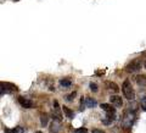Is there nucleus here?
Listing matches in <instances>:
<instances>
[{
    "label": "nucleus",
    "mask_w": 146,
    "mask_h": 133,
    "mask_svg": "<svg viewBox=\"0 0 146 133\" xmlns=\"http://www.w3.org/2000/svg\"><path fill=\"white\" fill-rule=\"evenodd\" d=\"M145 67H146V63H145Z\"/></svg>",
    "instance_id": "nucleus-22"
},
{
    "label": "nucleus",
    "mask_w": 146,
    "mask_h": 133,
    "mask_svg": "<svg viewBox=\"0 0 146 133\" xmlns=\"http://www.w3.org/2000/svg\"><path fill=\"white\" fill-rule=\"evenodd\" d=\"M122 92H123V94H124V97L128 99V100H133L135 98V92L133 89V87H131L130 84V82L125 80L124 81V83H123L122 86Z\"/></svg>",
    "instance_id": "nucleus-1"
},
{
    "label": "nucleus",
    "mask_w": 146,
    "mask_h": 133,
    "mask_svg": "<svg viewBox=\"0 0 146 133\" xmlns=\"http://www.w3.org/2000/svg\"><path fill=\"white\" fill-rule=\"evenodd\" d=\"M62 110H63V112H65L66 117H68V118H73V117H74V112H73L71 109H68L67 106H63Z\"/></svg>",
    "instance_id": "nucleus-12"
},
{
    "label": "nucleus",
    "mask_w": 146,
    "mask_h": 133,
    "mask_svg": "<svg viewBox=\"0 0 146 133\" xmlns=\"http://www.w3.org/2000/svg\"><path fill=\"white\" fill-rule=\"evenodd\" d=\"M48 120H49L48 115L43 114V115L40 116V122H42V126H46V125H48Z\"/></svg>",
    "instance_id": "nucleus-14"
},
{
    "label": "nucleus",
    "mask_w": 146,
    "mask_h": 133,
    "mask_svg": "<svg viewBox=\"0 0 146 133\" xmlns=\"http://www.w3.org/2000/svg\"><path fill=\"white\" fill-rule=\"evenodd\" d=\"M110 103H111L113 106H116V108H122L123 106L122 97H118V95H112V97L110 98Z\"/></svg>",
    "instance_id": "nucleus-5"
},
{
    "label": "nucleus",
    "mask_w": 146,
    "mask_h": 133,
    "mask_svg": "<svg viewBox=\"0 0 146 133\" xmlns=\"http://www.w3.org/2000/svg\"><path fill=\"white\" fill-rule=\"evenodd\" d=\"M101 109L107 114H115V108L111 106L110 104H101Z\"/></svg>",
    "instance_id": "nucleus-11"
},
{
    "label": "nucleus",
    "mask_w": 146,
    "mask_h": 133,
    "mask_svg": "<svg viewBox=\"0 0 146 133\" xmlns=\"http://www.w3.org/2000/svg\"><path fill=\"white\" fill-rule=\"evenodd\" d=\"M140 104H141V109L146 111V97H144L143 99L140 100Z\"/></svg>",
    "instance_id": "nucleus-16"
},
{
    "label": "nucleus",
    "mask_w": 146,
    "mask_h": 133,
    "mask_svg": "<svg viewBox=\"0 0 146 133\" xmlns=\"http://www.w3.org/2000/svg\"><path fill=\"white\" fill-rule=\"evenodd\" d=\"M136 83L140 87H146V76L145 75H139L136 76Z\"/></svg>",
    "instance_id": "nucleus-9"
},
{
    "label": "nucleus",
    "mask_w": 146,
    "mask_h": 133,
    "mask_svg": "<svg viewBox=\"0 0 146 133\" xmlns=\"http://www.w3.org/2000/svg\"><path fill=\"white\" fill-rule=\"evenodd\" d=\"M71 86H72V81L70 78H62V80H60V87L62 89H67V88H70Z\"/></svg>",
    "instance_id": "nucleus-8"
},
{
    "label": "nucleus",
    "mask_w": 146,
    "mask_h": 133,
    "mask_svg": "<svg viewBox=\"0 0 146 133\" xmlns=\"http://www.w3.org/2000/svg\"><path fill=\"white\" fill-rule=\"evenodd\" d=\"M16 1H17V0H16Z\"/></svg>",
    "instance_id": "nucleus-23"
},
{
    "label": "nucleus",
    "mask_w": 146,
    "mask_h": 133,
    "mask_svg": "<svg viewBox=\"0 0 146 133\" xmlns=\"http://www.w3.org/2000/svg\"><path fill=\"white\" fill-rule=\"evenodd\" d=\"M140 68H141V61H140V59H136V60H133L127 66V71L129 73H134V72L140 71Z\"/></svg>",
    "instance_id": "nucleus-3"
},
{
    "label": "nucleus",
    "mask_w": 146,
    "mask_h": 133,
    "mask_svg": "<svg viewBox=\"0 0 146 133\" xmlns=\"http://www.w3.org/2000/svg\"><path fill=\"white\" fill-rule=\"evenodd\" d=\"M7 86H9L7 83H1V87H0V89H1V95H4V93H11V92L16 90V87L15 86L11 87V88H9Z\"/></svg>",
    "instance_id": "nucleus-7"
},
{
    "label": "nucleus",
    "mask_w": 146,
    "mask_h": 133,
    "mask_svg": "<svg viewBox=\"0 0 146 133\" xmlns=\"http://www.w3.org/2000/svg\"><path fill=\"white\" fill-rule=\"evenodd\" d=\"M89 87H90V90L91 92H98V86L95 84V83H93V82L89 84Z\"/></svg>",
    "instance_id": "nucleus-17"
},
{
    "label": "nucleus",
    "mask_w": 146,
    "mask_h": 133,
    "mask_svg": "<svg viewBox=\"0 0 146 133\" xmlns=\"http://www.w3.org/2000/svg\"><path fill=\"white\" fill-rule=\"evenodd\" d=\"M88 131H86V128H83V127H80V128H77V130L74 131V133H86Z\"/></svg>",
    "instance_id": "nucleus-19"
},
{
    "label": "nucleus",
    "mask_w": 146,
    "mask_h": 133,
    "mask_svg": "<svg viewBox=\"0 0 146 133\" xmlns=\"http://www.w3.org/2000/svg\"><path fill=\"white\" fill-rule=\"evenodd\" d=\"M134 121H135V114L131 112L130 110H128V111L124 112V116L122 118V126L124 128H129L134 123Z\"/></svg>",
    "instance_id": "nucleus-2"
},
{
    "label": "nucleus",
    "mask_w": 146,
    "mask_h": 133,
    "mask_svg": "<svg viewBox=\"0 0 146 133\" xmlns=\"http://www.w3.org/2000/svg\"><path fill=\"white\" fill-rule=\"evenodd\" d=\"M84 103H85V106H88V108H95L98 104L96 100L93 99V98H85Z\"/></svg>",
    "instance_id": "nucleus-10"
},
{
    "label": "nucleus",
    "mask_w": 146,
    "mask_h": 133,
    "mask_svg": "<svg viewBox=\"0 0 146 133\" xmlns=\"http://www.w3.org/2000/svg\"><path fill=\"white\" fill-rule=\"evenodd\" d=\"M36 133H42V132H40V131H38V132H36Z\"/></svg>",
    "instance_id": "nucleus-21"
},
{
    "label": "nucleus",
    "mask_w": 146,
    "mask_h": 133,
    "mask_svg": "<svg viewBox=\"0 0 146 133\" xmlns=\"http://www.w3.org/2000/svg\"><path fill=\"white\" fill-rule=\"evenodd\" d=\"M6 133H23V128L21 126H16L15 128H12V130H5Z\"/></svg>",
    "instance_id": "nucleus-13"
},
{
    "label": "nucleus",
    "mask_w": 146,
    "mask_h": 133,
    "mask_svg": "<svg viewBox=\"0 0 146 133\" xmlns=\"http://www.w3.org/2000/svg\"><path fill=\"white\" fill-rule=\"evenodd\" d=\"M91 133H105V132H104V131H101V130H94Z\"/></svg>",
    "instance_id": "nucleus-20"
},
{
    "label": "nucleus",
    "mask_w": 146,
    "mask_h": 133,
    "mask_svg": "<svg viewBox=\"0 0 146 133\" xmlns=\"http://www.w3.org/2000/svg\"><path fill=\"white\" fill-rule=\"evenodd\" d=\"M18 103L21 104V106H23V108H26V109L33 108V103H32L29 99L25 98V97H20V98H18Z\"/></svg>",
    "instance_id": "nucleus-6"
},
{
    "label": "nucleus",
    "mask_w": 146,
    "mask_h": 133,
    "mask_svg": "<svg viewBox=\"0 0 146 133\" xmlns=\"http://www.w3.org/2000/svg\"><path fill=\"white\" fill-rule=\"evenodd\" d=\"M106 86H108V89H112V90H115V92H118L117 84L112 83V82H106Z\"/></svg>",
    "instance_id": "nucleus-15"
},
{
    "label": "nucleus",
    "mask_w": 146,
    "mask_h": 133,
    "mask_svg": "<svg viewBox=\"0 0 146 133\" xmlns=\"http://www.w3.org/2000/svg\"><path fill=\"white\" fill-rule=\"evenodd\" d=\"M50 133H58V131L61 130V120L60 118H54L50 123Z\"/></svg>",
    "instance_id": "nucleus-4"
},
{
    "label": "nucleus",
    "mask_w": 146,
    "mask_h": 133,
    "mask_svg": "<svg viewBox=\"0 0 146 133\" xmlns=\"http://www.w3.org/2000/svg\"><path fill=\"white\" fill-rule=\"evenodd\" d=\"M76 94H77L76 92H73V93H71L70 95H67V100H68V102H72V100L76 98Z\"/></svg>",
    "instance_id": "nucleus-18"
}]
</instances>
